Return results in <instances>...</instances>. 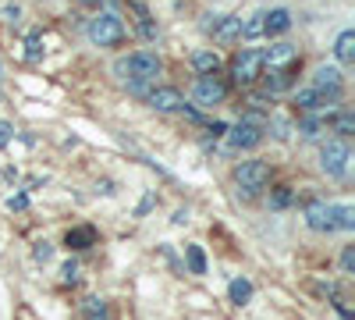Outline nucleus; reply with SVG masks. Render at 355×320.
<instances>
[{"label": "nucleus", "instance_id": "obj_7", "mask_svg": "<svg viewBox=\"0 0 355 320\" xmlns=\"http://www.w3.org/2000/svg\"><path fill=\"white\" fill-rule=\"evenodd\" d=\"M224 96H227V85L220 78H214V75H202L196 82V90H192V100L199 107H217V103H224Z\"/></svg>", "mask_w": 355, "mask_h": 320}, {"label": "nucleus", "instance_id": "obj_35", "mask_svg": "<svg viewBox=\"0 0 355 320\" xmlns=\"http://www.w3.org/2000/svg\"><path fill=\"white\" fill-rule=\"evenodd\" d=\"M28 207V196H11L8 199V210H25Z\"/></svg>", "mask_w": 355, "mask_h": 320}, {"label": "nucleus", "instance_id": "obj_10", "mask_svg": "<svg viewBox=\"0 0 355 320\" xmlns=\"http://www.w3.org/2000/svg\"><path fill=\"white\" fill-rule=\"evenodd\" d=\"M313 90H320V93H331L334 100H341V71H338L334 65H323V68H316V75H313Z\"/></svg>", "mask_w": 355, "mask_h": 320}, {"label": "nucleus", "instance_id": "obj_26", "mask_svg": "<svg viewBox=\"0 0 355 320\" xmlns=\"http://www.w3.org/2000/svg\"><path fill=\"white\" fill-rule=\"evenodd\" d=\"M291 199H295V192H291L288 185H281V189L270 196V207H274V210H284V207H291Z\"/></svg>", "mask_w": 355, "mask_h": 320}, {"label": "nucleus", "instance_id": "obj_39", "mask_svg": "<svg viewBox=\"0 0 355 320\" xmlns=\"http://www.w3.org/2000/svg\"><path fill=\"white\" fill-rule=\"evenodd\" d=\"M78 4H100V0H78Z\"/></svg>", "mask_w": 355, "mask_h": 320}, {"label": "nucleus", "instance_id": "obj_11", "mask_svg": "<svg viewBox=\"0 0 355 320\" xmlns=\"http://www.w3.org/2000/svg\"><path fill=\"white\" fill-rule=\"evenodd\" d=\"M291 28V11L288 8H274V11H263V36H281Z\"/></svg>", "mask_w": 355, "mask_h": 320}, {"label": "nucleus", "instance_id": "obj_27", "mask_svg": "<svg viewBox=\"0 0 355 320\" xmlns=\"http://www.w3.org/2000/svg\"><path fill=\"white\" fill-rule=\"evenodd\" d=\"M25 57H28V61H40V57H43V40H40V33H33V36H28L25 40Z\"/></svg>", "mask_w": 355, "mask_h": 320}, {"label": "nucleus", "instance_id": "obj_25", "mask_svg": "<svg viewBox=\"0 0 355 320\" xmlns=\"http://www.w3.org/2000/svg\"><path fill=\"white\" fill-rule=\"evenodd\" d=\"M242 36H245V40H256V36H263V11L242 22Z\"/></svg>", "mask_w": 355, "mask_h": 320}, {"label": "nucleus", "instance_id": "obj_29", "mask_svg": "<svg viewBox=\"0 0 355 320\" xmlns=\"http://www.w3.org/2000/svg\"><path fill=\"white\" fill-rule=\"evenodd\" d=\"M0 15H4L8 25H18V22H21V8H18V4H4V8H0Z\"/></svg>", "mask_w": 355, "mask_h": 320}, {"label": "nucleus", "instance_id": "obj_23", "mask_svg": "<svg viewBox=\"0 0 355 320\" xmlns=\"http://www.w3.org/2000/svg\"><path fill=\"white\" fill-rule=\"evenodd\" d=\"M334 228L352 231V228H355V210H352V207H334Z\"/></svg>", "mask_w": 355, "mask_h": 320}, {"label": "nucleus", "instance_id": "obj_32", "mask_svg": "<svg viewBox=\"0 0 355 320\" xmlns=\"http://www.w3.org/2000/svg\"><path fill=\"white\" fill-rule=\"evenodd\" d=\"M33 256L40 260V264H46V260L53 256V246H50V242H36V249H33Z\"/></svg>", "mask_w": 355, "mask_h": 320}, {"label": "nucleus", "instance_id": "obj_4", "mask_svg": "<svg viewBox=\"0 0 355 320\" xmlns=\"http://www.w3.org/2000/svg\"><path fill=\"white\" fill-rule=\"evenodd\" d=\"M263 125H266V121H263V114H259V110H249L245 118L227 132V135H231V146H239V150H252V146H259V142H263Z\"/></svg>", "mask_w": 355, "mask_h": 320}, {"label": "nucleus", "instance_id": "obj_1", "mask_svg": "<svg viewBox=\"0 0 355 320\" xmlns=\"http://www.w3.org/2000/svg\"><path fill=\"white\" fill-rule=\"evenodd\" d=\"M117 75H125L132 82H153L160 75V57L153 50H135L117 61Z\"/></svg>", "mask_w": 355, "mask_h": 320}, {"label": "nucleus", "instance_id": "obj_16", "mask_svg": "<svg viewBox=\"0 0 355 320\" xmlns=\"http://www.w3.org/2000/svg\"><path fill=\"white\" fill-rule=\"evenodd\" d=\"M239 36H242V18H217V25H214V40L217 43H231Z\"/></svg>", "mask_w": 355, "mask_h": 320}, {"label": "nucleus", "instance_id": "obj_28", "mask_svg": "<svg viewBox=\"0 0 355 320\" xmlns=\"http://www.w3.org/2000/svg\"><path fill=\"white\" fill-rule=\"evenodd\" d=\"M139 33H142L146 40H153V36H157V25L150 22V15H146L142 8H139Z\"/></svg>", "mask_w": 355, "mask_h": 320}, {"label": "nucleus", "instance_id": "obj_8", "mask_svg": "<svg viewBox=\"0 0 355 320\" xmlns=\"http://www.w3.org/2000/svg\"><path fill=\"white\" fill-rule=\"evenodd\" d=\"M306 224L313 228V231H338L334 228V203H309L306 207Z\"/></svg>", "mask_w": 355, "mask_h": 320}, {"label": "nucleus", "instance_id": "obj_20", "mask_svg": "<svg viewBox=\"0 0 355 320\" xmlns=\"http://www.w3.org/2000/svg\"><path fill=\"white\" fill-rule=\"evenodd\" d=\"M82 313H85V320H110V310H107V303L103 299H85L82 303Z\"/></svg>", "mask_w": 355, "mask_h": 320}, {"label": "nucleus", "instance_id": "obj_34", "mask_svg": "<svg viewBox=\"0 0 355 320\" xmlns=\"http://www.w3.org/2000/svg\"><path fill=\"white\" fill-rule=\"evenodd\" d=\"M11 135H15V128H11L8 121H0V150H4L8 142H11Z\"/></svg>", "mask_w": 355, "mask_h": 320}, {"label": "nucleus", "instance_id": "obj_21", "mask_svg": "<svg viewBox=\"0 0 355 320\" xmlns=\"http://www.w3.org/2000/svg\"><path fill=\"white\" fill-rule=\"evenodd\" d=\"M185 264H189L192 274H206V256H202L199 246H185Z\"/></svg>", "mask_w": 355, "mask_h": 320}, {"label": "nucleus", "instance_id": "obj_22", "mask_svg": "<svg viewBox=\"0 0 355 320\" xmlns=\"http://www.w3.org/2000/svg\"><path fill=\"white\" fill-rule=\"evenodd\" d=\"M334 132H338V139H348L355 132V114L352 110H341L338 118H334Z\"/></svg>", "mask_w": 355, "mask_h": 320}, {"label": "nucleus", "instance_id": "obj_33", "mask_svg": "<svg viewBox=\"0 0 355 320\" xmlns=\"http://www.w3.org/2000/svg\"><path fill=\"white\" fill-rule=\"evenodd\" d=\"M270 125H274V135H277V139H288V135H291V125H288L284 118H274Z\"/></svg>", "mask_w": 355, "mask_h": 320}, {"label": "nucleus", "instance_id": "obj_13", "mask_svg": "<svg viewBox=\"0 0 355 320\" xmlns=\"http://www.w3.org/2000/svg\"><path fill=\"white\" fill-rule=\"evenodd\" d=\"M295 103H299L302 110H309V114H316V110H323V107H331V103H338L331 93H320V90H299V96H295Z\"/></svg>", "mask_w": 355, "mask_h": 320}, {"label": "nucleus", "instance_id": "obj_18", "mask_svg": "<svg viewBox=\"0 0 355 320\" xmlns=\"http://www.w3.org/2000/svg\"><path fill=\"white\" fill-rule=\"evenodd\" d=\"M334 57L341 65H352L355 61V33L352 28H345V33L338 36V43H334Z\"/></svg>", "mask_w": 355, "mask_h": 320}, {"label": "nucleus", "instance_id": "obj_9", "mask_svg": "<svg viewBox=\"0 0 355 320\" xmlns=\"http://www.w3.org/2000/svg\"><path fill=\"white\" fill-rule=\"evenodd\" d=\"M185 96L174 90V85H157V90L150 93V107L160 110V114H174V110H182Z\"/></svg>", "mask_w": 355, "mask_h": 320}, {"label": "nucleus", "instance_id": "obj_6", "mask_svg": "<svg viewBox=\"0 0 355 320\" xmlns=\"http://www.w3.org/2000/svg\"><path fill=\"white\" fill-rule=\"evenodd\" d=\"M259 75H263V53L259 50H242L231 61V78L239 85H252Z\"/></svg>", "mask_w": 355, "mask_h": 320}, {"label": "nucleus", "instance_id": "obj_36", "mask_svg": "<svg viewBox=\"0 0 355 320\" xmlns=\"http://www.w3.org/2000/svg\"><path fill=\"white\" fill-rule=\"evenodd\" d=\"M61 274H64V281H75V278H78V264H75V260H68Z\"/></svg>", "mask_w": 355, "mask_h": 320}, {"label": "nucleus", "instance_id": "obj_5", "mask_svg": "<svg viewBox=\"0 0 355 320\" xmlns=\"http://www.w3.org/2000/svg\"><path fill=\"white\" fill-rule=\"evenodd\" d=\"M348 160H352V150L345 139H327L320 150V167L331 174V178H345L348 174Z\"/></svg>", "mask_w": 355, "mask_h": 320}, {"label": "nucleus", "instance_id": "obj_12", "mask_svg": "<svg viewBox=\"0 0 355 320\" xmlns=\"http://www.w3.org/2000/svg\"><path fill=\"white\" fill-rule=\"evenodd\" d=\"M299 61V50H295L291 43H274L270 50L263 53V65H270V68H288Z\"/></svg>", "mask_w": 355, "mask_h": 320}, {"label": "nucleus", "instance_id": "obj_24", "mask_svg": "<svg viewBox=\"0 0 355 320\" xmlns=\"http://www.w3.org/2000/svg\"><path fill=\"white\" fill-rule=\"evenodd\" d=\"M299 132H302L306 139H316V135L323 132V118H316V114H309V118H302V121H299Z\"/></svg>", "mask_w": 355, "mask_h": 320}, {"label": "nucleus", "instance_id": "obj_31", "mask_svg": "<svg viewBox=\"0 0 355 320\" xmlns=\"http://www.w3.org/2000/svg\"><path fill=\"white\" fill-rule=\"evenodd\" d=\"M153 203H157V196H153V192H146V196H142V203L135 207V217H146V214L153 210Z\"/></svg>", "mask_w": 355, "mask_h": 320}, {"label": "nucleus", "instance_id": "obj_37", "mask_svg": "<svg viewBox=\"0 0 355 320\" xmlns=\"http://www.w3.org/2000/svg\"><path fill=\"white\" fill-rule=\"evenodd\" d=\"M182 114H185V118H189V121H196V125L202 121V114H199L196 107H189V103H182Z\"/></svg>", "mask_w": 355, "mask_h": 320}, {"label": "nucleus", "instance_id": "obj_2", "mask_svg": "<svg viewBox=\"0 0 355 320\" xmlns=\"http://www.w3.org/2000/svg\"><path fill=\"white\" fill-rule=\"evenodd\" d=\"M234 182H239L242 196H256L259 189H266V182H270V164L266 160H242L234 167Z\"/></svg>", "mask_w": 355, "mask_h": 320}, {"label": "nucleus", "instance_id": "obj_3", "mask_svg": "<svg viewBox=\"0 0 355 320\" xmlns=\"http://www.w3.org/2000/svg\"><path fill=\"white\" fill-rule=\"evenodd\" d=\"M85 36L93 40L96 47H117L125 40V22L117 15H96L93 22L85 25Z\"/></svg>", "mask_w": 355, "mask_h": 320}, {"label": "nucleus", "instance_id": "obj_38", "mask_svg": "<svg viewBox=\"0 0 355 320\" xmlns=\"http://www.w3.org/2000/svg\"><path fill=\"white\" fill-rule=\"evenodd\" d=\"M210 132H214V135H224V132H227V125H224V121H214V125H210Z\"/></svg>", "mask_w": 355, "mask_h": 320}, {"label": "nucleus", "instance_id": "obj_15", "mask_svg": "<svg viewBox=\"0 0 355 320\" xmlns=\"http://www.w3.org/2000/svg\"><path fill=\"white\" fill-rule=\"evenodd\" d=\"M96 242V228H89V224H78V228H71L68 235H64V246L68 249H89Z\"/></svg>", "mask_w": 355, "mask_h": 320}, {"label": "nucleus", "instance_id": "obj_30", "mask_svg": "<svg viewBox=\"0 0 355 320\" xmlns=\"http://www.w3.org/2000/svg\"><path fill=\"white\" fill-rule=\"evenodd\" d=\"M341 271H345V274L355 271V246H345V253H341Z\"/></svg>", "mask_w": 355, "mask_h": 320}, {"label": "nucleus", "instance_id": "obj_19", "mask_svg": "<svg viewBox=\"0 0 355 320\" xmlns=\"http://www.w3.org/2000/svg\"><path fill=\"white\" fill-rule=\"evenodd\" d=\"M227 296H231L234 306H245V303L252 299V281H249V278H234V281L227 285Z\"/></svg>", "mask_w": 355, "mask_h": 320}, {"label": "nucleus", "instance_id": "obj_14", "mask_svg": "<svg viewBox=\"0 0 355 320\" xmlns=\"http://www.w3.org/2000/svg\"><path fill=\"white\" fill-rule=\"evenodd\" d=\"M291 75H295V65H288V68H270V75H266L263 82H266V93H284V90H291Z\"/></svg>", "mask_w": 355, "mask_h": 320}, {"label": "nucleus", "instance_id": "obj_17", "mask_svg": "<svg viewBox=\"0 0 355 320\" xmlns=\"http://www.w3.org/2000/svg\"><path fill=\"white\" fill-rule=\"evenodd\" d=\"M192 68L199 75H217L220 71V57L214 50H199V53H192Z\"/></svg>", "mask_w": 355, "mask_h": 320}]
</instances>
